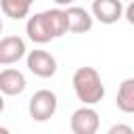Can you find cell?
<instances>
[{"mask_svg":"<svg viewBox=\"0 0 134 134\" xmlns=\"http://www.w3.org/2000/svg\"><path fill=\"white\" fill-rule=\"evenodd\" d=\"M57 107H59V100H57V94L48 88H42L38 92H34V96L29 98V117L34 121H48L54 113H57Z\"/></svg>","mask_w":134,"mask_h":134,"instance_id":"cell-3","label":"cell"},{"mask_svg":"<svg viewBox=\"0 0 134 134\" xmlns=\"http://www.w3.org/2000/svg\"><path fill=\"white\" fill-rule=\"evenodd\" d=\"M54 4H59V6H71L75 0H52Z\"/></svg>","mask_w":134,"mask_h":134,"instance_id":"cell-14","label":"cell"},{"mask_svg":"<svg viewBox=\"0 0 134 134\" xmlns=\"http://www.w3.org/2000/svg\"><path fill=\"white\" fill-rule=\"evenodd\" d=\"M25 86H27V80H25V75L19 69L6 67V69L0 71V94L17 96V94H21L25 90Z\"/></svg>","mask_w":134,"mask_h":134,"instance_id":"cell-9","label":"cell"},{"mask_svg":"<svg viewBox=\"0 0 134 134\" xmlns=\"http://www.w3.org/2000/svg\"><path fill=\"white\" fill-rule=\"evenodd\" d=\"M34 0H0V8L6 17L15 19V21H21L29 15V8H31Z\"/></svg>","mask_w":134,"mask_h":134,"instance_id":"cell-11","label":"cell"},{"mask_svg":"<svg viewBox=\"0 0 134 134\" xmlns=\"http://www.w3.org/2000/svg\"><path fill=\"white\" fill-rule=\"evenodd\" d=\"M90 13L96 21L111 25L124 17V4H121V0H92Z\"/></svg>","mask_w":134,"mask_h":134,"instance_id":"cell-6","label":"cell"},{"mask_svg":"<svg viewBox=\"0 0 134 134\" xmlns=\"http://www.w3.org/2000/svg\"><path fill=\"white\" fill-rule=\"evenodd\" d=\"M27 54L25 40L19 36H4L0 38V65H15Z\"/></svg>","mask_w":134,"mask_h":134,"instance_id":"cell-7","label":"cell"},{"mask_svg":"<svg viewBox=\"0 0 134 134\" xmlns=\"http://www.w3.org/2000/svg\"><path fill=\"white\" fill-rule=\"evenodd\" d=\"M0 34H2V19H0Z\"/></svg>","mask_w":134,"mask_h":134,"instance_id":"cell-17","label":"cell"},{"mask_svg":"<svg viewBox=\"0 0 134 134\" xmlns=\"http://www.w3.org/2000/svg\"><path fill=\"white\" fill-rule=\"evenodd\" d=\"M0 134H10V132H8V130H6L4 126H0Z\"/></svg>","mask_w":134,"mask_h":134,"instance_id":"cell-16","label":"cell"},{"mask_svg":"<svg viewBox=\"0 0 134 134\" xmlns=\"http://www.w3.org/2000/svg\"><path fill=\"white\" fill-rule=\"evenodd\" d=\"M25 34L36 44H46L67 34V17L65 8H48L36 13L25 23Z\"/></svg>","mask_w":134,"mask_h":134,"instance_id":"cell-1","label":"cell"},{"mask_svg":"<svg viewBox=\"0 0 134 134\" xmlns=\"http://www.w3.org/2000/svg\"><path fill=\"white\" fill-rule=\"evenodd\" d=\"M107 134H134V130H132L128 124H113V126L107 130Z\"/></svg>","mask_w":134,"mask_h":134,"instance_id":"cell-12","label":"cell"},{"mask_svg":"<svg viewBox=\"0 0 134 134\" xmlns=\"http://www.w3.org/2000/svg\"><path fill=\"white\" fill-rule=\"evenodd\" d=\"M115 105L124 113H134V77H128V80H124L119 84Z\"/></svg>","mask_w":134,"mask_h":134,"instance_id":"cell-10","label":"cell"},{"mask_svg":"<svg viewBox=\"0 0 134 134\" xmlns=\"http://www.w3.org/2000/svg\"><path fill=\"white\" fill-rule=\"evenodd\" d=\"M69 126L73 134H96L100 126V117L90 105H84L71 113Z\"/></svg>","mask_w":134,"mask_h":134,"instance_id":"cell-4","label":"cell"},{"mask_svg":"<svg viewBox=\"0 0 134 134\" xmlns=\"http://www.w3.org/2000/svg\"><path fill=\"white\" fill-rule=\"evenodd\" d=\"M71 84H73V92H75L77 100H82L84 105L92 107V105L100 103L105 96V84L94 67H77L73 71Z\"/></svg>","mask_w":134,"mask_h":134,"instance_id":"cell-2","label":"cell"},{"mask_svg":"<svg viewBox=\"0 0 134 134\" xmlns=\"http://www.w3.org/2000/svg\"><path fill=\"white\" fill-rule=\"evenodd\" d=\"M124 17L130 25H134V0H130V4L124 8Z\"/></svg>","mask_w":134,"mask_h":134,"instance_id":"cell-13","label":"cell"},{"mask_svg":"<svg viewBox=\"0 0 134 134\" xmlns=\"http://www.w3.org/2000/svg\"><path fill=\"white\" fill-rule=\"evenodd\" d=\"M4 111V94H0V113Z\"/></svg>","mask_w":134,"mask_h":134,"instance_id":"cell-15","label":"cell"},{"mask_svg":"<svg viewBox=\"0 0 134 134\" xmlns=\"http://www.w3.org/2000/svg\"><path fill=\"white\" fill-rule=\"evenodd\" d=\"M65 17H67V31H71V34H86L92 29L94 17H92V13H88L82 6H73V4L67 6Z\"/></svg>","mask_w":134,"mask_h":134,"instance_id":"cell-8","label":"cell"},{"mask_svg":"<svg viewBox=\"0 0 134 134\" xmlns=\"http://www.w3.org/2000/svg\"><path fill=\"white\" fill-rule=\"evenodd\" d=\"M27 69L38 77H52L57 73V59L46 50H29L27 52Z\"/></svg>","mask_w":134,"mask_h":134,"instance_id":"cell-5","label":"cell"}]
</instances>
